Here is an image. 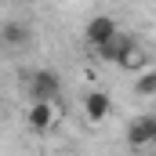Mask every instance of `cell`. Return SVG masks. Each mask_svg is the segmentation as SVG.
<instances>
[{
    "label": "cell",
    "instance_id": "obj_1",
    "mask_svg": "<svg viewBox=\"0 0 156 156\" xmlns=\"http://www.w3.org/2000/svg\"><path fill=\"white\" fill-rule=\"evenodd\" d=\"M26 123H29V131H51L55 123H58V102L55 98H33V105H29V113H26Z\"/></svg>",
    "mask_w": 156,
    "mask_h": 156
},
{
    "label": "cell",
    "instance_id": "obj_2",
    "mask_svg": "<svg viewBox=\"0 0 156 156\" xmlns=\"http://www.w3.org/2000/svg\"><path fill=\"white\" fill-rule=\"evenodd\" d=\"M113 62H116L120 69H127V73H138V69L153 66V62H149V51H145V47H142L134 37H127V40H123V47L116 51V58H113Z\"/></svg>",
    "mask_w": 156,
    "mask_h": 156
},
{
    "label": "cell",
    "instance_id": "obj_3",
    "mask_svg": "<svg viewBox=\"0 0 156 156\" xmlns=\"http://www.w3.org/2000/svg\"><path fill=\"white\" fill-rule=\"evenodd\" d=\"M109 116H113V98H109L105 91H91V94L83 98V120H87L91 127H102Z\"/></svg>",
    "mask_w": 156,
    "mask_h": 156
},
{
    "label": "cell",
    "instance_id": "obj_4",
    "mask_svg": "<svg viewBox=\"0 0 156 156\" xmlns=\"http://www.w3.org/2000/svg\"><path fill=\"white\" fill-rule=\"evenodd\" d=\"M62 94V76L55 69H37L29 76V98H58Z\"/></svg>",
    "mask_w": 156,
    "mask_h": 156
},
{
    "label": "cell",
    "instance_id": "obj_5",
    "mask_svg": "<svg viewBox=\"0 0 156 156\" xmlns=\"http://www.w3.org/2000/svg\"><path fill=\"white\" fill-rule=\"evenodd\" d=\"M120 33L116 18H109V15H94L91 22H87V29H83V40H87V47L94 51L98 44H105V40H113Z\"/></svg>",
    "mask_w": 156,
    "mask_h": 156
},
{
    "label": "cell",
    "instance_id": "obj_6",
    "mask_svg": "<svg viewBox=\"0 0 156 156\" xmlns=\"http://www.w3.org/2000/svg\"><path fill=\"white\" fill-rule=\"evenodd\" d=\"M153 142H156V116L153 113L131 120V127H127V145H131V149H145V145H153Z\"/></svg>",
    "mask_w": 156,
    "mask_h": 156
},
{
    "label": "cell",
    "instance_id": "obj_7",
    "mask_svg": "<svg viewBox=\"0 0 156 156\" xmlns=\"http://www.w3.org/2000/svg\"><path fill=\"white\" fill-rule=\"evenodd\" d=\"M134 94H138V98H153V94H156V69H153V66L138 69V80H134Z\"/></svg>",
    "mask_w": 156,
    "mask_h": 156
},
{
    "label": "cell",
    "instance_id": "obj_8",
    "mask_svg": "<svg viewBox=\"0 0 156 156\" xmlns=\"http://www.w3.org/2000/svg\"><path fill=\"white\" fill-rule=\"evenodd\" d=\"M0 37H4V44H11V47H22V44H29V26H22V22H7Z\"/></svg>",
    "mask_w": 156,
    "mask_h": 156
}]
</instances>
